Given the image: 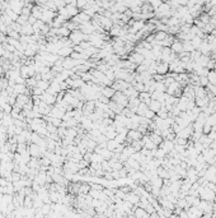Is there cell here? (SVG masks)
Instances as JSON below:
<instances>
[{"label": "cell", "mask_w": 216, "mask_h": 218, "mask_svg": "<svg viewBox=\"0 0 216 218\" xmlns=\"http://www.w3.org/2000/svg\"><path fill=\"white\" fill-rule=\"evenodd\" d=\"M69 38H70L73 41L74 45H79V43L81 41H88V34H84L81 31H73L70 33V36H69Z\"/></svg>", "instance_id": "6da1fadb"}, {"label": "cell", "mask_w": 216, "mask_h": 218, "mask_svg": "<svg viewBox=\"0 0 216 218\" xmlns=\"http://www.w3.org/2000/svg\"><path fill=\"white\" fill-rule=\"evenodd\" d=\"M112 100H113L115 102H117V103H119L121 106H123V107L128 106V97L123 92H121V91H116V93L113 94Z\"/></svg>", "instance_id": "7a4b0ae2"}, {"label": "cell", "mask_w": 216, "mask_h": 218, "mask_svg": "<svg viewBox=\"0 0 216 218\" xmlns=\"http://www.w3.org/2000/svg\"><path fill=\"white\" fill-rule=\"evenodd\" d=\"M128 85H131V83H128L123 79H115V82L112 83V87H113V89L115 91H121V92H123Z\"/></svg>", "instance_id": "3957f363"}, {"label": "cell", "mask_w": 216, "mask_h": 218, "mask_svg": "<svg viewBox=\"0 0 216 218\" xmlns=\"http://www.w3.org/2000/svg\"><path fill=\"white\" fill-rule=\"evenodd\" d=\"M41 101H43V102H46V103H48V105H55L56 103V101H57V98H56V96L55 94H51V93H48V92H43L41 96Z\"/></svg>", "instance_id": "277c9868"}, {"label": "cell", "mask_w": 216, "mask_h": 218, "mask_svg": "<svg viewBox=\"0 0 216 218\" xmlns=\"http://www.w3.org/2000/svg\"><path fill=\"white\" fill-rule=\"evenodd\" d=\"M141 138V133L139 132L137 129H130L127 132V139L126 141H128L130 143H131L132 141H139V139Z\"/></svg>", "instance_id": "5b68a950"}, {"label": "cell", "mask_w": 216, "mask_h": 218, "mask_svg": "<svg viewBox=\"0 0 216 218\" xmlns=\"http://www.w3.org/2000/svg\"><path fill=\"white\" fill-rule=\"evenodd\" d=\"M128 60L131 63L136 64V65H140L144 61V56L141 54H139V52H134V54H131V55L128 56Z\"/></svg>", "instance_id": "8992f818"}, {"label": "cell", "mask_w": 216, "mask_h": 218, "mask_svg": "<svg viewBox=\"0 0 216 218\" xmlns=\"http://www.w3.org/2000/svg\"><path fill=\"white\" fill-rule=\"evenodd\" d=\"M21 34H25V36H31V34L34 33V30H33V26L27 23V24H23L21 27V31H19Z\"/></svg>", "instance_id": "52a82bcc"}, {"label": "cell", "mask_w": 216, "mask_h": 218, "mask_svg": "<svg viewBox=\"0 0 216 218\" xmlns=\"http://www.w3.org/2000/svg\"><path fill=\"white\" fill-rule=\"evenodd\" d=\"M73 51H74V47L65 46V47H61V49L57 51V55L61 56V57H67V56H70V55L73 54Z\"/></svg>", "instance_id": "ba28073f"}, {"label": "cell", "mask_w": 216, "mask_h": 218, "mask_svg": "<svg viewBox=\"0 0 216 218\" xmlns=\"http://www.w3.org/2000/svg\"><path fill=\"white\" fill-rule=\"evenodd\" d=\"M80 125H81V128L84 130H88V132H89L90 129H93V121L88 116H84L81 119V121H80Z\"/></svg>", "instance_id": "9c48e42d"}, {"label": "cell", "mask_w": 216, "mask_h": 218, "mask_svg": "<svg viewBox=\"0 0 216 218\" xmlns=\"http://www.w3.org/2000/svg\"><path fill=\"white\" fill-rule=\"evenodd\" d=\"M115 93H116V91L113 89V87H112V85H104V87L102 88V94L106 96V97H108L109 100L113 97Z\"/></svg>", "instance_id": "30bf717a"}, {"label": "cell", "mask_w": 216, "mask_h": 218, "mask_svg": "<svg viewBox=\"0 0 216 218\" xmlns=\"http://www.w3.org/2000/svg\"><path fill=\"white\" fill-rule=\"evenodd\" d=\"M108 106H109V109H111L112 111H113L116 115H117V114H121V112H122V110H123V106H121L119 103L115 102L113 100H112V101H109Z\"/></svg>", "instance_id": "8fae6325"}, {"label": "cell", "mask_w": 216, "mask_h": 218, "mask_svg": "<svg viewBox=\"0 0 216 218\" xmlns=\"http://www.w3.org/2000/svg\"><path fill=\"white\" fill-rule=\"evenodd\" d=\"M125 199L126 200H128L130 203H132V204H137L140 202V196L137 195L136 193H126V195H125Z\"/></svg>", "instance_id": "7c38bea8"}, {"label": "cell", "mask_w": 216, "mask_h": 218, "mask_svg": "<svg viewBox=\"0 0 216 218\" xmlns=\"http://www.w3.org/2000/svg\"><path fill=\"white\" fill-rule=\"evenodd\" d=\"M121 145V143H118L116 139H107V148L112 152H116V149Z\"/></svg>", "instance_id": "4fadbf2b"}, {"label": "cell", "mask_w": 216, "mask_h": 218, "mask_svg": "<svg viewBox=\"0 0 216 218\" xmlns=\"http://www.w3.org/2000/svg\"><path fill=\"white\" fill-rule=\"evenodd\" d=\"M90 184H86V182H80L79 185V194H88L90 190Z\"/></svg>", "instance_id": "5bb4252c"}, {"label": "cell", "mask_w": 216, "mask_h": 218, "mask_svg": "<svg viewBox=\"0 0 216 218\" xmlns=\"http://www.w3.org/2000/svg\"><path fill=\"white\" fill-rule=\"evenodd\" d=\"M121 27L118 24H115V26H112V27L109 28V34L111 36H115V37H117V36H119L121 34Z\"/></svg>", "instance_id": "9a60e30c"}, {"label": "cell", "mask_w": 216, "mask_h": 218, "mask_svg": "<svg viewBox=\"0 0 216 218\" xmlns=\"http://www.w3.org/2000/svg\"><path fill=\"white\" fill-rule=\"evenodd\" d=\"M139 98H140L141 102H145L146 105H149L150 101H151V100H150V94H149L148 92H145V91L139 93Z\"/></svg>", "instance_id": "2e32d148"}, {"label": "cell", "mask_w": 216, "mask_h": 218, "mask_svg": "<svg viewBox=\"0 0 216 218\" xmlns=\"http://www.w3.org/2000/svg\"><path fill=\"white\" fill-rule=\"evenodd\" d=\"M103 161H104V158L97 152H93L92 153V157H90V163L92 162H98V163H102Z\"/></svg>", "instance_id": "e0dca14e"}, {"label": "cell", "mask_w": 216, "mask_h": 218, "mask_svg": "<svg viewBox=\"0 0 216 218\" xmlns=\"http://www.w3.org/2000/svg\"><path fill=\"white\" fill-rule=\"evenodd\" d=\"M149 106H150V110L151 111H159L160 110V102L159 101H157V100H154V101H150V103H149Z\"/></svg>", "instance_id": "ac0fdd59"}, {"label": "cell", "mask_w": 216, "mask_h": 218, "mask_svg": "<svg viewBox=\"0 0 216 218\" xmlns=\"http://www.w3.org/2000/svg\"><path fill=\"white\" fill-rule=\"evenodd\" d=\"M37 87H40V88L43 89V91H47V88L50 87V82L43 81V79H40V81H37Z\"/></svg>", "instance_id": "d6986e66"}, {"label": "cell", "mask_w": 216, "mask_h": 218, "mask_svg": "<svg viewBox=\"0 0 216 218\" xmlns=\"http://www.w3.org/2000/svg\"><path fill=\"white\" fill-rule=\"evenodd\" d=\"M80 77H81V79L84 82H92L93 79V75L90 72H84V73H80Z\"/></svg>", "instance_id": "ffe728a7"}, {"label": "cell", "mask_w": 216, "mask_h": 218, "mask_svg": "<svg viewBox=\"0 0 216 218\" xmlns=\"http://www.w3.org/2000/svg\"><path fill=\"white\" fill-rule=\"evenodd\" d=\"M135 216L136 217H148V213L144 211V208H136L135 209Z\"/></svg>", "instance_id": "44dd1931"}, {"label": "cell", "mask_w": 216, "mask_h": 218, "mask_svg": "<svg viewBox=\"0 0 216 218\" xmlns=\"http://www.w3.org/2000/svg\"><path fill=\"white\" fill-rule=\"evenodd\" d=\"M209 81H210V83H216V73L215 72L209 73Z\"/></svg>", "instance_id": "7402d4cb"}, {"label": "cell", "mask_w": 216, "mask_h": 218, "mask_svg": "<svg viewBox=\"0 0 216 218\" xmlns=\"http://www.w3.org/2000/svg\"><path fill=\"white\" fill-rule=\"evenodd\" d=\"M151 141L154 142V144H158V143H160L161 139H160V137H158L157 134H153V135H151Z\"/></svg>", "instance_id": "603a6c76"}, {"label": "cell", "mask_w": 216, "mask_h": 218, "mask_svg": "<svg viewBox=\"0 0 216 218\" xmlns=\"http://www.w3.org/2000/svg\"><path fill=\"white\" fill-rule=\"evenodd\" d=\"M182 49H183V46L180 45V43H178V42L173 43V50H174V51H180Z\"/></svg>", "instance_id": "cb8c5ba5"}, {"label": "cell", "mask_w": 216, "mask_h": 218, "mask_svg": "<svg viewBox=\"0 0 216 218\" xmlns=\"http://www.w3.org/2000/svg\"><path fill=\"white\" fill-rule=\"evenodd\" d=\"M168 69V66H167V64H161L160 66H158V73H164Z\"/></svg>", "instance_id": "d4e9b609"}, {"label": "cell", "mask_w": 216, "mask_h": 218, "mask_svg": "<svg viewBox=\"0 0 216 218\" xmlns=\"http://www.w3.org/2000/svg\"><path fill=\"white\" fill-rule=\"evenodd\" d=\"M4 54H5V47H4L3 43L0 42V56L3 57V55H4Z\"/></svg>", "instance_id": "484cf974"}]
</instances>
